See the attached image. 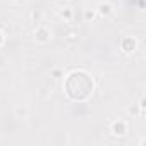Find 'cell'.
Returning a JSON list of instances; mask_svg holds the SVG:
<instances>
[{"label":"cell","instance_id":"1","mask_svg":"<svg viewBox=\"0 0 146 146\" xmlns=\"http://www.w3.org/2000/svg\"><path fill=\"white\" fill-rule=\"evenodd\" d=\"M65 93L70 100L74 102H83L91 96L93 93V81L86 72L76 70L70 72L65 79Z\"/></svg>","mask_w":146,"mask_h":146},{"label":"cell","instance_id":"2","mask_svg":"<svg viewBox=\"0 0 146 146\" xmlns=\"http://www.w3.org/2000/svg\"><path fill=\"white\" fill-rule=\"evenodd\" d=\"M134 46H136V43H134L132 38H124V40H122V50H124V52L129 53V52L134 50Z\"/></svg>","mask_w":146,"mask_h":146},{"label":"cell","instance_id":"3","mask_svg":"<svg viewBox=\"0 0 146 146\" xmlns=\"http://www.w3.org/2000/svg\"><path fill=\"white\" fill-rule=\"evenodd\" d=\"M112 131H113V134L122 136V134H125V124L124 122H115L113 127H112Z\"/></svg>","mask_w":146,"mask_h":146},{"label":"cell","instance_id":"4","mask_svg":"<svg viewBox=\"0 0 146 146\" xmlns=\"http://www.w3.org/2000/svg\"><path fill=\"white\" fill-rule=\"evenodd\" d=\"M36 40H38V41H48V40H50V33L41 28V29L36 31Z\"/></svg>","mask_w":146,"mask_h":146},{"label":"cell","instance_id":"5","mask_svg":"<svg viewBox=\"0 0 146 146\" xmlns=\"http://www.w3.org/2000/svg\"><path fill=\"white\" fill-rule=\"evenodd\" d=\"M100 14L108 16V14H110V5H108V4H102V5H100Z\"/></svg>","mask_w":146,"mask_h":146},{"label":"cell","instance_id":"6","mask_svg":"<svg viewBox=\"0 0 146 146\" xmlns=\"http://www.w3.org/2000/svg\"><path fill=\"white\" fill-rule=\"evenodd\" d=\"M84 16H86V19H93V12H86Z\"/></svg>","mask_w":146,"mask_h":146},{"label":"cell","instance_id":"7","mask_svg":"<svg viewBox=\"0 0 146 146\" xmlns=\"http://www.w3.org/2000/svg\"><path fill=\"white\" fill-rule=\"evenodd\" d=\"M2 40H4V36H2V33H0V45H2Z\"/></svg>","mask_w":146,"mask_h":146}]
</instances>
